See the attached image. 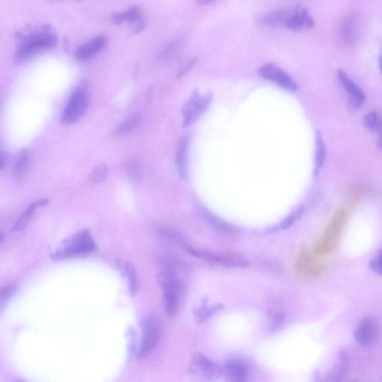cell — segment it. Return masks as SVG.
Here are the masks:
<instances>
[{"label": "cell", "instance_id": "6da1fadb", "mask_svg": "<svg viewBox=\"0 0 382 382\" xmlns=\"http://www.w3.org/2000/svg\"><path fill=\"white\" fill-rule=\"evenodd\" d=\"M17 49L15 61L22 64L54 48L58 35L49 25L31 26L18 32L15 36Z\"/></svg>", "mask_w": 382, "mask_h": 382}, {"label": "cell", "instance_id": "7a4b0ae2", "mask_svg": "<svg viewBox=\"0 0 382 382\" xmlns=\"http://www.w3.org/2000/svg\"><path fill=\"white\" fill-rule=\"evenodd\" d=\"M96 251L97 246L91 232L88 229H84L66 239L51 257L54 260H70L91 254Z\"/></svg>", "mask_w": 382, "mask_h": 382}, {"label": "cell", "instance_id": "3957f363", "mask_svg": "<svg viewBox=\"0 0 382 382\" xmlns=\"http://www.w3.org/2000/svg\"><path fill=\"white\" fill-rule=\"evenodd\" d=\"M164 309L170 316H174L180 308L181 284L173 271L166 270L159 275Z\"/></svg>", "mask_w": 382, "mask_h": 382}, {"label": "cell", "instance_id": "277c9868", "mask_svg": "<svg viewBox=\"0 0 382 382\" xmlns=\"http://www.w3.org/2000/svg\"><path fill=\"white\" fill-rule=\"evenodd\" d=\"M89 106V83L83 81L73 91L62 118V123L70 125L78 121Z\"/></svg>", "mask_w": 382, "mask_h": 382}, {"label": "cell", "instance_id": "5b68a950", "mask_svg": "<svg viewBox=\"0 0 382 382\" xmlns=\"http://www.w3.org/2000/svg\"><path fill=\"white\" fill-rule=\"evenodd\" d=\"M161 329L158 320L148 317L143 325L142 338L138 351L139 359L146 358L155 349L159 341Z\"/></svg>", "mask_w": 382, "mask_h": 382}, {"label": "cell", "instance_id": "8992f818", "mask_svg": "<svg viewBox=\"0 0 382 382\" xmlns=\"http://www.w3.org/2000/svg\"><path fill=\"white\" fill-rule=\"evenodd\" d=\"M189 372L195 377L204 380L216 379L222 374L221 368L201 353H197L191 359Z\"/></svg>", "mask_w": 382, "mask_h": 382}, {"label": "cell", "instance_id": "52a82bcc", "mask_svg": "<svg viewBox=\"0 0 382 382\" xmlns=\"http://www.w3.org/2000/svg\"><path fill=\"white\" fill-rule=\"evenodd\" d=\"M212 99V93L199 96L194 92L184 109V127L192 125L206 111Z\"/></svg>", "mask_w": 382, "mask_h": 382}, {"label": "cell", "instance_id": "ba28073f", "mask_svg": "<svg viewBox=\"0 0 382 382\" xmlns=\"http://www.w3.org/2000/svg\"><path fill=\"white\" fill-rule=\"evenodd\" d=\"M381 328L379 322L374 318L361 320L355 331V339L362 347L374 346L379 340Z\"/></svg>", "mask_w": 382, "mask_h": 382}, {"label": "cell", "instance_id": "9c48e42d", "mask_svg": "<svg viewBox=\"0 0 382 382\" xmlns=\"http://www.w3.org/2000/svg\"><path fill=\"white\" fill-rule=\"evenodd\" d=\"M185 251L198 259L203 260L210 264L221 265L227 267H245L248 263L236 257L218 255L211 253L199 251L188 244H181Z\"/></svg>", "mask_w": 382, "mask_h": 382}, {"label": "cell", "instance_id": "30bf717a", "mask_svg": "<svg viewBox=\"0 0 382 382\" xmlns=\"http://www.w3.org/2000/svg\"><path fill=\"white\" fill-rule=\"evenodd\" d=\"M259 72L262 78L280 86L282 89L291 91L298 90L297 83L289 74L282 71L278 66L266 64L262 66Z\"/></svg>", "mask_w": 382, "mask_h": 382}, {"label": "cell", "instance_id": "8fae6325", "mask_svg": "<svg viewBox=\"0 0 382 382\" xmlns=\"http://www.w3.org/2000/svg\"><path fill=\"white\" fill-rule=\"evenodd\" d=\"M108 44L109 39L107 35L96 36L92 39L76 48L73 54L74 58L80 62H87L102 52Z\"/></svg>", "mask_w": 382, "mask_h": 382}, {"label": "cell", "instance_id": "7c38bea8", "mask_svg": "<svg viewBox=\"0 0 382 382\" xmlns=\"http://www.w3.org/2000/svg\"><path fill=\"white\" fill-rule=\"evenodd\" d=\"M111 21L116 25L129 23L134 33H139L145 30L146 22L141 9L138 6H132L125 12L114 14Z\"/></svg>", "mask_w": 382, "mask_h": 382}, {"label": "cell", "instance_id": "4fadbf2b", "mask_svg": "<svg viewBox=\"0 0 382 382\" xmlns=\"http://www.w3.org/2000/svg\"><path fill=\"white\" fill-rule=\"evenodd\" d=\"M338 80L348 96L350 106L356 109H361L365 102V94L359 86L352 80L348 74L342 70L338 72Z\"/></svg>", "mask_w": 382, "mask_h": 382}, {"label": "cell", "instance_id": "5bb4252c", "mask_svg": "<svg viewBox=\"0 0 382 382\" xmlns=\"http://www.w3.org/2000/svg\"><path fill=\"white\" fill-rule=\"evenodd\" d=\"M284 24L291 31L303 32L311 30L314 21L307 9L300 7L290 14Z\"/></svg>", "mask_w": 382, "mask_h": 382}, {"label": "cell", "instance_id": "9a60e30c", "mask_svg": "<svg viewBox=\"0 0 382 382\" xmlns=\"http://www.w3.org/2000/svg\"><path fill=\"white\" fill-rule=\"evenodd\" d=\"M359 35V22L355 15H349L342 21L339 28V36L342 42L347 46H353L358 41Z\"/></svg>", "mask_w": 382, "mask_h": 382}, {"label": "cell", "instance_id": "2e32d148", "mask_svg": "<svg viewBox=\"0 0 382 382\" xmlns=\"http://www.w3.org/2000/svg\"><path fill=\"white\" fill-rule=\"evenodd\" d=\"M343 223L341 219L334 221L328 232L325 234L318 246V252L320 254H327L332 252L339 244L342 233Z\"/></svg>", "mask_w": 382, "mask_h": 382}, {"label": "cell", "instance_id": "e0dca14e", "mask_svg": "<svg viewBox=\"0 0 382 382\" xmlns=\"http://www.w3.org/2000/svg\"><path fill=\"white\" fill-rule=\"evenodd\" d=\"M224 372L232 381H244L249 376L250 367L244 360L229 358L225 362Z\"/></svg>", "mask_w": 382, "mask_h": 382}, {"label": "cell", "instance_id": "ac0fdd59", "mask_svg": "<svg viewBox=\"0 0 382 382\" xmlns=\"http://www.w3.org/2000/svg\"><path fill=\"white\" fill-rule=\"evenodd\" d=\"M50 199H42L37 200L33 203L30 206H28L26 211L22 214V215L17 219L15 225L12 227V231L13 233H19L26 227L28 223L33 219L36 210L42 207H44L46 205L49 204Z\"/></svg>", "mask_w": 382, "mask_h": 382}, {"label": "cell", "instance_id": "d6986e66", "mask_svg": "<svg viewBox=\"0 0 382 382\" xmlns=\"http://www.w3.org/2000/svg\"><path fill=\"white\" fill-rule=\"evenodd\" d=\"M188 143L189 140L187 137L181 139L179 143L176 156V165L178 174L179 178L183 180L187 179V154Z\"/></svg>", "mask_w": 382, "mask_h": 382}, {"label": "cell", "instance_id": "ffe728a7", "mask_svg": "<svg viewBox=\"0 0 382 382\" xmlns=\"http://www.w3.org/2000/svg\"><path fill=\"white\" fill-rule=\"evenodd\" d=\"M290 14L288 11L284 10V9H280V10H276L261 17L257 24L264 27L276 26L284 23L285 24Z\"/></svg>", "mask_w": 382, "mask_h": 382}, {"label": "cell", "instance_id": "44dd1931", "mask_svg": "<svg viewBox=\"0 0 382 382\" xmlns=\"http://www.w3.org/2000/svg\"><path fill=\"white\" fill-rule=\"evenodd\" d=\"M30 164V156L28 152L24 150L17 158L14 167V178L17 183H22L28 171Z\"/></svg>", "mask_w": 382, "mask_h": 382}, {"label": "cell", "instance_id": "7402d4cb", "mask_svg": "<svg viewBox=\"0 0 382 382\" xmlns=\"http://www.w3.org/2000/svg\"><path fill=\"white\" fill-rule=\"evenodd\" d=\"M327 149L326 145L320 132L317 133L316 136V149H315V161L313 174L317 176L319 174L321 169L323 167L325 160H326Z\"/></svg>", "mask_w": 382, "mask_h": 382}, {"label": "cell", "instance_id": "603a6c76", "mask_svg": "<svg viewBox=\"0 0 382 382\" xmlns=\"http://www.w3.org/2000/svg\"><path fill=\"white\" fill-rule=\"evenodd\" d=\"M122 269L127 277L131 293L132 295L136 294L138 289V281L135 267L131 262L126 261L122 263Z\"/></svg>", "mask_w": 382, "mask_h": 382}, {"label": "cell", "instance_id": "cb8c5ba5", "mask_svg": "<svg viewBox=\"0 0 382 382\" xmlns=\"http://www.w3.org/2000/svg\"><path fill=\"white\" fill-rule=\"evenodd\" d=\"M364 125L372 131H381L382 130V117L375 111L369 112L364 118Z\"/></svg>", "mask_w": 382, "mask_h": 382}, {"label": "cell", "instance_id": "d4e9b609", "mask_svg": "<svg viewBox=\"0 0 382 382\" xmlns=\"http://www.w3.org/2000/svg\"><path fill=\"white\" fill-rule=\"evenodd\" d=\"M140 123V118L139 116H135L129 118L120 124L116 131H114V136H122L126 135V134L138 127Z\"/></svg>", "mask_w": 382, "mask_h": 382}, {"label": "cell", "instance_id": "484cf974", "mask_svg": "<svg viewBox=\"0 0 382 382\" xmlns=\"http://www.w3.org/2000/svg\"><path fill=\"white\" fill-rule=\"evenodd\" d=\"M222 309L221 304H216L214 307H208L206 304L202 305L201 307L198 308L195 312V316L198 322H204L209 318H211L212 315L218 310Z\"/></svg>", "mask_w": 382, "mask_h": 382}, {"label": "cell", "instance_id": "4316f807", "mask_svg": "<svg viewBox=\"0 0 382 382\" xmlns=\"http://www.w3.org/2000/svg\"><path fill=\"white\" fill-rule=\"evenodd\" d=\"M183 42L176 39L170 43L161 53V59L163 61H167L174 58V57L181 50Z\"/></svg>", "mask_w": 382, "mask_h": 382}, {"label": "cell", "instance_id": "83f0119b", "mask_svg": "<svg viewBox=\"0 0 382 382\" xmlns=\"http://www.w3.org/2000/svg\"><path fill=\"white\" fill-rule=\"evenodd\" d=\"M109 174V169L104 164H100L92 170L89 176L90 181L93 183H100L106 180Z\"/></svg>", "mask_w": 382, "mask_h": 382}, {"label": "cell", "instance_id": "f1b7e54d", "mask_svg": "<svg viewBox=\"0 0 382 382\" xmlns=\"http://www.w3.org/2000/svg\"><path fill=\"white\" fill-rule=\"evenodd\" d=\"M205 217L208 219V221L211 223L216 228L224 232H233L235 230L234 227L228 225L223 222L221 219H219L212 213H210L207 210H203Z\"/></svg>", "mask_w": 382, "mask_h": 382}, {"label": "cell", "instance_id": "f546056e", "mask_svg": "<svg viewBox=\"0 0 382 382\" xmlns=\"http://www.w3.org/2000/svg\"><path fill=\"white\" fill-rule=\"evenodd\" d=\"M304 212L303 207H300L295 210L289 217H286L284 221L279 226V229H284L290 228L298 219L302 216Z\"/></svg>", "mask_w": 382, "mask_h": 382}, {"label": "cell", "instance_id": "4dcf8cb0", "mask_svg": "<svg viewBox=\"0 0 382 382\" xmlns=\"http://www.w3.org/2000/svg\"><path fill=\"white\" fill-rule=\"evenodd\" d=\"M16 286L13 284H8L4 286L1 290V307L3 308V305L10 300L12 295L15 293Z\"/></svg>", "mask_w": 382, "mask_h": 382}, {"label": "cell", "instance_id": "1f68e13d", "mask_svg": "<svg viewBox=\"0 0 382 382\" xmlns=\"http://www.w3.org/2000/svg\"><path fill=\"white\" fill-rule=\"evenodd\" d=\"M370 270L376 274L382 275V251L370 262Z\"/></svg>", "mask_w": 382, "mask_h": 382}, {"label": "cell", "instance_id": "d6a6232c", "mask_svg": "<svg viewBox=\"0 0 382 382\" xmlns=\"http://www.w3.org/2000/svg\"><path fill=\"white\" fill-rule=\"evenodd\" d=\"M197 62V58H193L188 61L184 65L183 69L179 71V76L183 75L184 74L187 73L189 71L192 69L193 66L196 64Z\"/></svg>", "mask_w": 382, "mask_h": 382}, {"label": "cell", "instance_id": "836d02e7", "mask_svg": "<svg viewBox=\"0 0 382 382\" xmlns=\"http://www.w3.org/2000/svg\"><path fill=\"white\" fill-rule=\"evenodd\" d=\"M129 173L133 179H138L140 176L139 170L136 164L131 163L129 167Z\"/></svg>", "mask_w": 382, "mask_h": 382}, {"label": "cell", "instance_id": "e575fe53", "mask_svg": "<svg viewBox=\"0 0 382 382\" xmlns=\"http://www.w3.org/2000/svg\"><path fill=\"white\" fill-rule=\"evenodd\" d=\"M212 1H214V0H196V2L199 5H201V6L207 5Z\"/></svg>", "mask_w": 382, "mask_h": 382}, {"label": "cell", "instance_id": "d590c367", "mask_svg": "<svg viewBox=\"0 0 382 382\" xmlns=\"http://www.w3.org/2000/svg\"><path fill=\"white\" fill-rule=\"evenodd\" d=\"M377 146H378L379 150L382 154V133H381V135L380 136V137L379 138V140H378V143H377Z\"/></svg>", "mask_w": 382, "mask_h": 382}, {"label": "cell", "instance_id": "8d00e7d4", "mask_svg": "<svg viewBox=\"0 0 382 382\" xmlns=\"http://www.w3.org/2000/svg\"><path fill=\"white\" fill-rule=\"evenodd\" d=\"M379 70L382 75V53L380 54L379 59Z\"/></svg>", "mask_w": 382, "mask_h": 382}]
</instances>
